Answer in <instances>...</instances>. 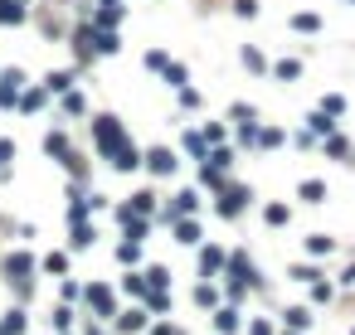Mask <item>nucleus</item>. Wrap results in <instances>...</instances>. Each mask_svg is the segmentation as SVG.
I'll use <instances>...</instances> for the list:
<instances>
[{
    "mask_svg": "<svg viewBox=\"0 0 355 335\" xmlns=\"http://www.w3.org/2000/svg\"><path fill=\"white\" fill-rule=\"evenodd\" d=\"M0 20H5V25H20V20H25L20 0H0Z\"/></svg>",
    "mask_w": 355,
    "mask_h": 335,
    "instance_id": "f257e3e1",
    "label": "nucleus"
},
{
    "mask_svg": "<svg viewBox=\"0 0 355 335\" xmlns=\"http://www.w3.org/2000/svg\"><path fill=\"white\" fill-rule=\"evenodd\" d=\"M151 171H161V175L175 171V156H171V151H151Z\"/></svg>",
    "mask_w": 355,
    "mask_h": 335,
    "instance_id": "f03ea898",
    "label": "nucleus"
},
{
    "mask_svg": "<svg viewBox=\"0 0 355 335\" xmlns=\"http://www.w3.org/2000/svg\"><path fill=\"white\" fill-rule=\"evenodd\" d=\"M321 195H326L321 180H307V185H302V199H321Z\"/></svg>",
    "mask_w": 355,
    "mask_h": 335,
    "instance_id": "7ed1b4c3",
    "label": "nucleus"
},
{
    "mask_svg": "<svg viewBox=\"0 0 355 335\" xmlns=\"http://www.w3.org/2000/svg\"><path fill=\"white\" fill-rule=\"evenodd\" d=\"M317 25H321L317 15H292V29H317Z\"/></svg>",
    "mask_w": 355,
    "mask_h": 335,
    "instance_id": "20e7f679",
    "label": "nucleus"
}]
</instances>
